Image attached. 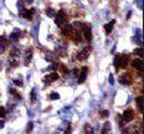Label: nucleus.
Segmentation results:
<instances>
[{"instance_id": "obj_1", "label": "nucleus", "mask_w": 144, "mask_h": 134, "mask_svg": "<svg viewBox=\"0 0 144 134\" xmlns=\"http://www.w3.org/2000/svg\"><path fill=\"white\" fill-rule=\"evenodd\" d=\"M78 28H81L82 31H83V35H85V37L86 40L89 42L91 41V38H92V30H91V26L88 25V24H81V22H75Z\"/></svg>"}, {"instance_id": "obj_2", "label": "nucleus", "mask_w": 144, "mask_h": 134, "mask_svg": "<svg viewBox=\"0 0 144 134\" xmlns=\"http://www.w3.org/2000/svg\"><path fill=\"white\" fill-rule=\"evenodd\" d=\"M55 18H56L55 22H56L57 26H62V25H65L67 22V16H66V14H65L63 10H60L57 12V15H55Z\"/></svg>"}, {"instance_id": "obj_3", "label": "nucleus", "mask_w": 144, "mask_h": 134, "mask_svg": "<svg viewBox=\"0 0 144 134\" xmlns=\"http://www.w3.org/2000/svg\"><path fill=\"white\" fill-rule=\"evenodd\" d=\"M89 53H91V48L88 47V46H86L82 51L78 52V55H77V60H78V61H86L87 58L89 57Z\"/></svg>"}, {"instance_id": "obj_4", "label": "nucleus", "mask_w": 144, "mask_h": 134, "mask_svg": "<svg viewBox=\"0 0 144 134\" xmlns=\"http://www.w3.org/2000/svg\"><path fill=\"white\" fill-rule=\"evenodd\" d=\"M34 12H35V10H34V9H30V10L21 9V10H20V15H21L22 18L28 19V20L32 19V16H34Z\"/></svg>"}, {"instance_id": "obj_5", "label": "nucleus", "mask_w": 144, "mask_h": 134, "mask_svg": "<svg viewBox=\"0 0 144 134\" xmlns=\"http://www.w3.org/2000/svg\"><path fill=\"white\" fill-rule=\"evenodd\" d=\"M133 117H134V113H133V111L132 109H127L123 115H122V120L125 122V123H128V122H130L132 119H133Z\"/></svg>"}, {"instance_id": "obj_6", "label": "nucleus", "mask_w": 144, "mask_h": 134, "mask_svg": "<svg viewBox=\"0 0 144 134\" xmlns=\"http://www.w3.org/2000/svg\"><path fill=\"white\" fill-rule=\"evenodd\" d=\"M129 63V56L128 55H119V67L125 68Z\"/></svg>"}, {"instance_id": "obj_7", "label": "nucleus", "mask_w": 144, "mask_h": 134, "mask_svg": "<svg viewBox=\"0 0 144 134\" xmlns=\"http://www.w3.org/2000/svg\"><path fill=\"white\" fill-rule=\"evenodd\" d=\"M133 67H134L135 70L142 75V72H143V61H142V58H138V60H134L133 61Z\"/></svg>"}, {"instance_id": "obj_8", "label": "nucleus", "mask_w": 144, "mask_h": 134, "mask_svg": "<svg viewBox=\"0 0 144 134\" xmlns=\"http://www.w3.org/2000/svg\"><path fill=\"white\" fill-rule=\"evenodd\" d=\"M58 79V75L57 73H50L47 76H45L42 78V81L45 82V83H51V82H54V81H57Z\"/></svg>"}, {"instance_id": "obj_9", "label": "nucleus", "mask_w": 144, "mask_h": 134, "mask_svg": "<svg viewBox=\"0 0 144 134\" xmlns=\"http://www.w3.org/2000/svg\"><path fill=\"white\" fill-rule=\"evenodd\" d=\"M119 82H121L122 85H124V86L130 85V76H129L128 73H123V75H121V76H119Z\"/></svg>"}, {"instance_id": "obj_10", "label": "nucleus", "mask_w": 144, "mask_h": 134, "mask_svg": "<svg viewBox=\"0 0 144 134\" xmlns=\"http://www.w3.org/2000/svg\"><path fill=\"white\" fill-rule=\"evenodd\" d=\"M87 72H88V67H82V70L80 71V76H78V83H82L86 79Z\"/></svg>"}, {"instance_id": "obj_11", "label": "nucleus", "mask_w": 144, "mask_h": 134, "mask_svg": "<svg viewBox=\"0 0 144 134\" xmlns=\"http://www.w3.org/2000/svg\"><path fill=\"white\" fill-rule=\"evenodd\" d=\"M61 31H62V34L65 35V36H67L70 34H72V25H70V24H65V25H62L61 26Z\"/></svg>"}, {"instance_id": "obj_12", "label": "nucleus", "mask_w": 144, "mask_h": 134, "mask_svg": "<svg viewBox=\"0 0 144 134\" xmlns=\"http://www.w3.org/2000/svg\"><path fill=\"white\" fill-rule=\"evenodd\" d=\"M31 58H32V50H31V48H28L26 52H25V55H24V63H25L26 66L30 63Z\"/></svg>"}, {"instance_id": "obj_13", "label": "nucleus", "mask_w": 144, "mask_h": 134, "mask_svg": "<svg viewBox=\"0 0 144 134\" xmlns=\"http://www.w3.org/2000/svg\"><path fill=\"white\" fill-rule=\"evenodd\" d=\"M8 47V41L5 36H0V52H4Z\"/></svg>"}, {"instance_id": "obj_14", "label": "nucleus", "mask_w": 144, "mask_h": 134, "mask_svg": "<svg viewBox=\"0 0 144 134\" xmlns=\"http://www.w3.org/2000/svg\"><path fill=\"white\" fill-rule=\"evenodd\" d=\"M102 134H112V128H111V123L106 122L103 128H102Z\"/></svg>"}, {"instance_id": "obj_15", "label": "nucleus", "mask_w": 144, "mask_h": 134, "mask_svg": "<svg viewBox=\"0 0 144 134\" xmlns=\"http://www.w3.org/2000/svg\"><path fill=\"white\" fill-rule=\"evenodd\" d=\"M114 24H115V20H112L111 22L106 24V26H104V30H106L107 34H111V32H112V30H113V26H114Z\"/></svg>"}, {"instance_id": "obj_16", "label": "nucleus", "mask_w": 144, "mask_h": 134, "mask_svg": "<svg viewBox=\"0 0 144 134\" xmlns=\"http://www.w3.org/2000/svg\"><path fill=\"white\" fill-rule=\"evenodd\" d=\"M72 38H73L75 42H81V41H82V34H81L80 31H76V32H73Z\"/></svg>"}, {"instance_id": "obj_17", "label": "nucleus", "mask_w": 144, "mask_h": 134, "mask_svg": "<svg viewBox=\"0 0 144 134\" xmlns=\"http://www.w3.org/2000/svg\"><path fill=\"white\" fill-rule=\"evenodd\" d=\"M135 102H137V105H138V108L140 109V111H143V102H144V98L143 96H139L137 97V99H135Z\"/></svg>"}, {"instance_id": "obj_18", "label": "nucleus", "mask_w": 144, "mask_h": 134, "mask_svg": "<svg viewBox=\"0 0 144 134\" xmlns=\"http://www.w3.org/2000/svg\"><path fill=\"white\" fill-rule=\"evenodd\" d=\"M127 132H128V134H142L139 130H138L137 127H132V128H129Z\"/></svg>"}, {"instance_id": "obj_19", "label": "nucleus", "mask_w": 144, "mask_h": 134, "mask_svg": "<svg viewBox=\"0 0 144 134\" xmlns=\"http://www.w3.org/2000/svg\"><path fill=\"white\" fill-rule=\"evenodd\" d=\"M20 35H21V34H19V32H14V34L10 35V40H11V41H18L20 37Z\"/></svg>"}, {"instance_id": "obj_20", "label": "nucleus", "mask_w": 144, "mask_h": 134, "mask_svg": "<svg viewBox=\"0 0 144 134\" xmlns=\"http://www.w3.org/2000/svg\"><path fill=\"white\" fill-rule=\"evenodd\" d=\"M30 99H31L32 102L36 101V89H35V88H32L31 92H30Z\"/></svg>"}, {"instance_id": "obj_21", "label": "nucleus", "mask_w": 144, "mask_h": 134, "mask_svg": "<svg viewBox=\"0 0 144 134\" xmlns=\"http://www.w3.org/2000/svg\"><path fill=\"white\" fill-rule=\"evenodd\" d=\"M134 55H137V56H140V58L143 57V47L140 46V48H137V50H134Z\"/></svg>"}, {"instance_id": "obj_22", "label": "nucleus", "mask_w": 144, "mask_h": 134, "mask_svg": "<svg viewBox=\"0 0 144 134\" xmlns=\"http://www.w3.org/2000/svg\"><path fill=\"white\" fill-rule=\"evenodd\" d=\"M46 14H47V16H50V18H55V15H56V12H55L54 9H47L46 10Z\"/></svg>"}, {"instance_id": "obj_23", "label": "nucleus", "mask_w": 144, "mask_h": 134, "mask_svg": "<svg viewBox=\"0 0 144 134\" xmlns=\"http://www.w3.org/2000/svg\"><path fill=\"white\" fill-rule=\"evenodd\" d=\"M85 129H86V133L87 134H93V128H92L89 124L85 125Z\"/></svg>"}, {"instance_id": "obj_24", "label": "nucleus", "mask_w": 144, "mask_h": 134, "mask_svg": "<svg viewBox=\"0 0 144 134\" xmlns=\"http://www.w3.org/2000/svg\"><path fill=\"white\" fill-rule=\"evenodd\" d=\"M10 93L15 97V98H18V99H20V98H21V96H20V95L18 93V92H16V91H15V89H10Z\"/></svg>"}, {"instance_id": "obj_25", "label": "nucleus", "mask_w": 144, "mask_h": 134, "mask_svg": "<svg viewBox=\"0 0 144 134\" xmlns=\"http://www.w3.org/2000/svg\"><path fill=\"white\" fill-rule=\"evenodd\" d=\"M50 98H51V99H54V101H55V99H58V98H60V95L56 93V92H54V93H51V95H50Z\"/></svg>"}, {"instance_id": "obj_26", "label": "nucleus", "mask_w": 144, "mask_h": 134, "mask_svg": "<svg viewBox=\"0 0 144 134\" xmlns=\"http://www.w3.org/2000/svg\"><path fill=\"white\" fill-rule=\"evenodd\" d=\"M32 128H34V123L32 122H30L29 124H28V129H26V132H28V134L31 133V130H32Z\"/></svg>"}, {"instance_id": "obj_27", "label": "nucleus", "mask_w": 144, "mask_h": 134, "mask_svg": "<svg viewBox=\"0 0 144 134\" xmlns=\"http://www.w3.org/2000/svg\"><path fill=\"white\" fill-rule=\"evenodd\" d=\"M114 66L117 70H119V56H115L114 58Z\"/></svg>"}, {"instance_id": "obj_28", "label": "nucleus", "mask_w": 144, "mask_h": 134, "mask_svg": "<svg viewBox=\"0 0 144 134\" xmlns=\"http://www.w3.org/2000/svg\"><path fill=\"white\" fill-rule=\"evenodd\" d=\"M5 114H6V111H5V108H4V107H0V118L5 117Z\"/></svg>"}, {"instance_id": "obj_29", "label": "nucleus", "mask_w": 144, "mask_h": 134, "mask_svg": "<svg viewBox=\"0 0 144 134\" xmlns=\"http://www.w3.org/2000/svg\"><path fill=\"white\" fill-rule=\"evenodd\" d=\"M57 67H58L57 63H52V65H50V66H48V70H50V71H51V70H52V71H55Z\"/></svg>"}, {"instance_id": "obj_30", "label": "nucleus", "mask_w": 144, "mask_h": 134, "mask_svg": "<svg viewBox=\"0 0 144 134\" xmlns=\"http://www.w3.org/2000/svg\"><path fill=\"white\" fill-rule=\"evenodd\" d=\"M108 114H109V112H108V111H103V112L101 113V117H102V118H107Z\"/></svg>"}, {"instance_id": "obj_31", "label": "nucleus", "mask_w": 144, "mask_h": 134, "mask_svg": "<svg viewBox=\"0 0 144 134\" xmlns=\"http://www.w3.org/2000/svg\"><path fill=\"white\" fill-rule=\"evenodd\" d=\"M14 83H15L16 86H19V87L22 86V81H20V79H14Z\"/></svg>"}, {"instance_id": "obj_32", "label": "nucleus", "mask_w": 144, "mask_h": 134, "mask_svg": "<svg viewBox=\"0 0 144 134\" xmlns=\"http://www.w3.org/2000/svg\"><path fill=\"white\" fill-rule=\"evenodd\" d=\"M65 134H71V125L67 124V128H66V130H65Z\"/></svg>"}, {"instance_id": "obj_33", "label": "nucleus", "mask_w": 144, "mask_h": 134, "mask_svg": "<svg viewBox=\"0 0 144 134\" xmlns=\"http://www.w3.org/2000/svg\"><path fill=\"white\" fill-rule=\"evenodd\" d=\"M109 83H111V85H114V78H113V75L109 76Z\"/></svg>"}, {"instance_id": "obj_34", "label": "nucleus", "mask_w": 144, "mask_h": 134, "mask_svg": "<svg viewBox=\"0 0 144 134\" xmlns=\"http://www.w3.org/2000/svg\"><path fill=\"white\" fill-rule=\"evenodd\" d=\"M46 60H47V61H52V60H54V55H47V56H46Z\"/></svg>"}, {"instance_id": "obj_35", "label": "nucleus", "mask_w": 144, "mask_h": 134, "mask_svg": "<svg viewBox=\"0 0 144 134\" xmlns=\"http://www.w3.org/2000/svg\"><path fill=\"white\" fill-rule=\"evenodd\" d=\"M78 72H80V71H78L77 68H75V70L72 71V75H73V76H78Z\"/></svg>"}, {"instance_id": "obj_36", "label": "nucleus", "mask_w": 144, "mask_h": 134, "mask_svg": "<svg viewBox=\"0 0 144 134\" xmlns=\"http://www.w3.org/2000/svg\"><path fill=\"white\" fill-rule=\"evenodd\" d=\"M4 125H5V122L1 119V120H0V128H4Z\"/></svg>"}, {"instance_id": "obj_37", "label": "nucleus", "mask_w": 144, "mask_h": 134, "mask_svg": "<svg viewBox=\"0 0 144 134\" xmlns=\"http://www.w3.org/2000/svg\"><path fill=\"white\" fill-rule=\"evenodd\" d=\"M28 3H32V0H28Z\"/></svg>"}]
</instances>
